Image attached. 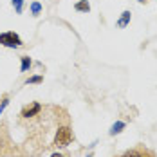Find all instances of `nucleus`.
<instances>
[{"label":"nucleus","instance_id":"obj_7","mask_svg":"<svg viewBox=\"0 0 157 157\" xmlns=\"http://www.w3.org/2000/svg\"><path fill=\"white\" fill-rule=\"evenodd\" d=\"M20 60H22V72H27L31 69V58L29 56H22Z\"/></svg>","mask_w":157,"mask_h":157},{"label":"nucleus","instance_id":"obj_2","mask_svg":"<svg viewBox=\"0 0 157 157\" xmlns=\"http://www.w3.org/2000/svg\"><path fill=\"white\" fill-rule=\"evenodd\" d=\"M0 45L18 49V47H24V42H22V38H20L16 33L9 31V33H2V34H0Z\"/></svg>","mask_w":157,"mask_h":157},{"label":"nucleus","instance_id":"obj_6","mask_svg":"<svg viewBox=\"0 0 157 157\" xmlns=\"http://www.w3.org/2000/svg\"><path fill=\"white\" fill-rule=\"evenodd\" d=\"M6 144H7V134H6V126H0V154H2V150L6 148Z\"/></svg>","mask_w":157,"mask_h":157},{"label":"nucleus","instance_id":"obj_3","mask_svg":"<svg viewBox=\"0 0 157 157\" xmlns=\"http://www.w3.org/2000/svg\"><path fill=\"white\" fill-rule=\"evenodd\" d=\"M40 112H42V105H40V103H33L31 107H25V109L22 110L20 116H22L24 119H29V117H34L36 114H40Z\"/></svg>","mask_w":157,"mask_h":157},{"label":"nucleus","instance_id":"obj_4","mask_svg":"<svg viewBox=\"0 0 157 157\" xmlns=\"http://www.w3.org/2000/svg\"><path fill=\"white\" fill-rule=\"evenodd\" d=\"M74 9L79 11V13H89V11H90V4H89L87 0H79L78 4L74 6Z\"/></svg>","mask_w":157,"mask_h":157},{"label":"nucleus","instance_id":"obj_5","mask_svg":"<svg viewBox=\"0 0 157 157\" xmlns=\"http://www.w3.org/2000/svg\"><path fill=\"white\" fill-rule=\"evenodd\" d=\"M121 157H146V152H143V150H139V148H134V150L125 152Z\"/></svg>","mask_w":157,"mask_h":157},{"label":"nucleus","instance_id":"obj_10","mask_svg":"<svg viewBox=\"0 0 157 157\" xmlns=\"http://www.w3.org/2000/svg\"><path fill=\"white\" fill-rule=\"evenodd\" d=\"M40 11H42L40 2H33V4H31V13H33V16H38V15H40Z\"/></svg>","mask_w":157,"mask_h":157},{"label":"nucleus","instance_id":"obj_11","mask_svg":"<svg viewBox=\"0 0 157 157\" xmlns=\"http://www.w3.org/2000/svg\"><path fill=\"white\" fill-rule=\"evenodd\" d=\"M13 6H15L16 13H22V6H24V0H13Z\"/></svg>","mask_w":157,"mask_h":157},{"label":"nucleus","instance_id":"obj_13","mask_svg":"<svg viewBox=\"0 0 157 157\" xmlns=\"http://www.w3.org/2000/svg\"><path fill=\"white\" fill-rule=\"evenodd\" d=\"M7 103H9V98L6 96V98L2 99V105H0V114H2V110H4V109H6V107H7Z\"/></svg>","mask_w":157,"mask_h":157},{"label":"nucleus","instance_id":"obj_1","mask_svg":"<svg viewBox=\"0 0 157 157\" xmlns=\"http://www.w3.org/2000/svg\"><path fill=\"white\" fill-rule=\"evenodd\" d=\"M74 139L72 130L69 126H60L56 130V137H54V146H69Z\"/></svg>","mask_w":157,"mask_h":157},{"label":"nucleus","instance_id":"obj_15","mask_svg":"<svg viewBox=\"0 0 157 157\" xmlns=\"http://www.w3.org/2000/svg\"><path fill=\"white\" fill-rule=\"evenodd\" d=\"M137 2H141V4H144V2H146V0H137Z\"/></svg>","mask_w":157,"mask_h":157},{"label":"nucleus","instance_id":"obj_9","mask_svg":"<svg viewBox=\"0 0 157 157\" xmlns=\"http://www.w3.org/2000/svg\"><path fill=\"white\" fill-rule=\"evenodd\" d=\"M128 22H130V11H125V13H123V16H121V20L117 22V25H119V27H125Z\"/></svg>","mask_w":157,"mask_h":157},{"label":"nucleus","instance_id":"obj_12","mask_svg":"<svg viewBox=\"0 0 157 157\" xmlns=\"http://www.w3.org/2000/svg\"><path fill=\"white\" fill-rule=\"evenodd\" d=\"M42 81H44L42 76H33V78L27 79V85H29V83H42Z\"/></svg>","mask_w":157,"mask_h":157},{"label":"nucleus","instance_id":"obj_8","mask_svg":"<svg viewBox=\"0 0 157 157\" xmlns=\"http://www.w3.org/2000/svg\"><path fill=\"white\" fill-rule=\"evenodd\" d=\"M125 128V123H116V125H112V128H110V136H116V134H119L121 130Z\"/></svg>","mask_w":157,"mask_h":157},{"label":"nucleus","instance_id":"obj_14","mask_svg":"<svg viewBox=\"0 0 157 157\" xmlns=\"http://www.w3.org/2000/svg\"><path fill=\"white\" fill-rule=\"evenodd\" d=\"M51 157H65V155H62V154H52Z\"/></svg>","mask_w":157,"mask_h":157}]
</instances>
